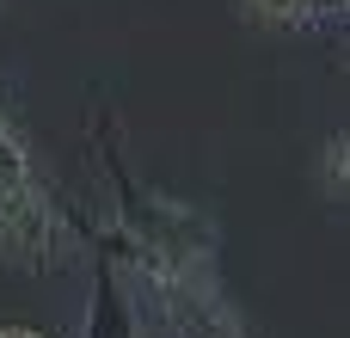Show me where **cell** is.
I'll return each instance as SVG.
<instances>
[{
  "label": "cell",
  "instance_id": "obj_1",
  "mask_svg": "<svg viewBox=\"0 0 350 338\" xmlns=\"http://www.w3.org/2000/svg\"><path fill=\"white\" fill-rule=\"evenodd\" d=\"M62 252H68V222L43 197V185L37 179L6 185L0 191V265L43 271V265H62Z\"/></svg>",
  "mask_w": 350,
  "mask_h": 338
},
{
  "label": "cell",
  "instance_id": "obj_2",
  "mask_svg": "<svg viewBox=\"0 0 350 338\" xmlns=\"http://www.w3.org/2000/svg\"><path fill=\"white\" fill-rule=\"evenodd\" d=\"M148 283H154V296H160L178 338H246L240 314L221 302V289L209 277H148Z\"/></svg>",
  "mask_w": 350,
  "mask_h": 338
},
{
  "label": "cell",
  "instance_id": "obj_3",
  "mask_svg": "<svg viewBox=\"0 0 350 338\" xmlns=\"http://www.w3.org/2000/svg\"><path fill=\"white\" fill-rule=\"evenodd\" d=\"M252 6L277 25H326V18L345 12V0H252Z\"/></svg>",
  "mask_w": 350,
  "mask_h": 338
},
{
  "label": "cell",
  "instance_id": "obj_4",
  "mask_svg": "<svg viewBox=\"0 0 350 338\" xmlns=\"http://www.w3.org/2000/svg\"><path fill=\"white\" fill-rule=\"evenodd\" d=\"M86 338H129V308H123V296H117L111 271H105V283H98V302H92V333H86Z\"/></svg>",
  "mask_w": 350,
  "mask_h": 338
},
{
  "label": "cell",
  "instance_id": "obj_5",
  "mask_svg": "<svg viewBox=\"0 0 350 338\" xmlns=\"http://www.w3.org/2000/svg\"><path fill=\"white\" fill-rule=\"evenodd\" d=\"M25 179H31V154H25V142L6 129V135H0V191H6V185H25Z\"/></svg>",
  "mask_w": 350,
  "mask_h": 338
},
{
  "label": "cell",
  "instance_id": "obj_6",
  "mask_svg": "<svg viewBox=\"0 0 350 338\" xmlns=\"http://www.w3.org/2000/svg\"><path fill=\"white\" fill-rule=\"evenodd\" d=\"M326 197H345V142H326Z\"/></svg>",
  "mask_w": 350,
  "mask_h": 338
},
{
  "label": "cell",
  "instance_id": "obj_7",
  "mask_svg": "<svg viewBox=\"0 0 350 338\" xmlns=\"http://www.w3.org/2000/svg\"><path fill=\"white\" fill-rule=\"evenodd\" d=\"M0 338H43V333H31V326H0Z\"/></svg>",
  "mask_w": 350,
  "mask_h": 338
},
{
  "label": "cell",
  "instance_id": "obj_8",
  "mask_svg": "<svg viewBox=\"0 0 350 338\" xmlns=\"http://www.w3.org/2000/svg\"><path fill=\"white\" fill-rule=\"evenodd\" d=\"M0 135H6V117H0Z\"/></svg>",
  "mask_w": 350,
  "mask_h": 338
}]
</instances>
